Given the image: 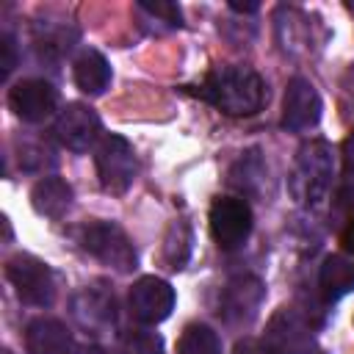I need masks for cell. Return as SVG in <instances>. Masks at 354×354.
<instances>
[{
  "mask_svg": "<svg viewBox=\"0 0 354 354\" xmlns=\"http://www.w3.org/2000/svg\"><path fill=\"white\" fill-rule=\"evenodd\" d=\"M196 94L227 116H254L268 100L263 77L249 66H218L207 72Z\"/></svg>",
  "mask_w": 354,
  "mask_h": 354,
  "instance_id": "1",
  "label": "cell"
},
{
  "mask_svg": "<svg viewBox=\"0 0 354 354\" xmlns=\"http://www.w3.org/2000/svg\"><path fill=\"white\" fill-rule=\"evenodd\" d=\"M72 335L66 324L58 318H33L25 329V351L28 354H69L72 348Z\"/></svg>",
  "mask_w": 354,
  "mask_h": 354,
  "instance_id": "14",
  "label": "cell"
},
{
  "mask_svg": "<svg viewBox=\"0 0 354 354\" xmlns=\"http://www.w3.org/2000/svg\"><path fill=\"white\" fill-rule=\"evenodd\" d=\"M263 282L252 274H241V277H232L224 290H221V301H218V315L232 324V326H241V324H249L257 310H260V301H263Z\"/></svg>",
  "mask_w": 354,
  "mask_h": 354,
  "instance_id": "12",
  "label": "cell"
},
{
  "mask_svg": "<svg viewBox=\"0 0 354 354\" xmlns=\"http://www.w3.org/2000/svg\"><path fill=\"white\" fill-rule=\"evenodd\" d=\"M207 224L218 249H241L252 232V207L241 196H216L207 213Z\"/></svg>",
  "mask_w": 354,
  "mask_h": 354,
  "instance_id": "5",
  "label": "cell"
},
{
  "mask_svg": "<svg viewBox=\"0 0 354 354\" xmlns=\"http://www.w3.org/2000/svg\"><path fill=\"white\" fill-rule=\"evenodd\" d=\"M3 354H11V351H3Z\"/></svg>",
  "mask_w": 354,
  "mask_h": 354,
  "instance_id": "30",
  "label": "cell"
},
{
  "mask_svg": "<svg viewBox=\"0 0 354 354\" xmlns=\"http://www.w3.org/2000/svg\"><path fill=\"white\" fill-rule=\"evenodd\" d=\"M232 11H257V3H230Z\"/></svg>",
  "mask_w": 354,
  "mask_h": 354,
  "instance_id": "29",
  "label": "cell"
},
{
  "mask_svg": "<svg viewBox=\"0 0 354 354\" xmlns=\"http://www.w3.org/2000/svg\"><path fill=\"white\" fill-rule=\"evenodd\" d=\"M80 246L100 263L127 274L136 268V249L124 230L113 221H91L80 230Z\"/></svg>",
  "mask_w": 354,
  "mask_h": 354,
  "instance_id": "4",
  "label": "cell"
},
{
  "mask_svg": "<svg viewBox=\"0 0 354 354\" xmlns=\"http://www.w3.org/2000/svg\"><path fill=\"white\" fill-rule=\"evenodd\" d=\"M75 83L88 97L102 94L111 83V66H108L105 55L97 50H83L75 61Z\"/></svg>",
  "mask_w": 354,
  "mask_h": 354,
  "instance_id": "17",
  "label": "cell"
},
{
  "mask_svg": "<svg viewBox=\"0 0 354 354\" xmlns=\"http://www.w3.org/2000/svg\"><path fill=\"white\" fill-rule=\"evenodd\" d=\"M72 310H75V318L80 321V326H86L91 332L108 329L116 321V299H113V290H108L100 282L97 285H86L75 296Z\"/></svg>",
  "mask_w": 354,
  "mask_h": 354,
  "instance_id": "13",
  "label": "cell"
},
{
  "mask_svg": "<svg viewBox=\"0 0 354 354\" xmlns=\"http://www.w3.org/2000/svg\"><path fill=\"white\" fill-rule=\"evenodd\" d=\"M177 354H221V340L207 324H188L177 340Z\"/></svg>",
  "mask_w": 354,
  "mask_h": 354,
  "instance_id": "19",
  "label": "cell"
},
{
  "mask_svg": "<svg viewBox=\"0 0 354 354\" xmlns=\"http://www.w3.org/2000/svg\"><path fill=\"white\" fill-rule=\"evenodd\" d=\"M8 108L22 122H44L58 108V88L44 77L19 80L8 91Z\"/></svg>",
  "mask_w": 354,
  "mask_h": 354,
  "instance_id": "11",
  "label": "cell"
},
{
  "mask_svg": "<svg viewBox=\"0 0 354 354\" xmlns=\"http://www.w3.org/2000/svg\"><path fill=\"white\" fill-rule=\"evenodd\" d=\"M260 340L268 354H313L315 351L313 326L290 307H279L268 318Z\"/></svg>",
  "mask_w": 354,
  "mask_h": 354,
  "instance_id": "7",
  "label": "cell"
},
{
  "mask_svg": "<svg viewBox=\"0 0 354 354\" xmlns=\"http://www.w3.org/2000/svg\"><path fill=\"white\" fill-rule=\"evenodd\" d=\"M340 246H343V252L354 254V213L346 218V227L340 230Z\"/></svg>",
  "mask_w": 354,
  "mask_h": 354,
  "instance_id": "27",
  "label": "cell"
},
{
  "mask_svg": "<svg viewBox=\"0 0 354 354\" xmlns=\"http://www.w3.org/2000/svg\"><path fill=\"white\" fill-rule=\"evenodd\" d=\"M122 354H163V337L152 329H130L122 337Z\"/></svg>",
  "mask_w": 354,
  "mask_h": 354,
  "instance_id": "21",
  "label": "cell"
},
{
  "mask_svg": "<svg viewBox=\"0 0 354 354\" xmlns=\"http://www.w3.org/2000/svg\"><path fill=\"white\" fill-rule=\"evenodd\" d=\"M100 133H102L100 116L83 102H69L55 116V124H53V136L58 138V144L72 152H86L97 147L102 138Z\"/></svg>",
  "mask_w": 354,
  "mask_h": 354,
  "instance_id": "8",
  "label": "cell"
},
{
  "mask_svg": "<svg viewBox=\"0 0 354 354\" xmlns=\"http://www.w3.org/2000/svg\"><path fill=\"white\" fill-rule=\"evenodd\" d=\"M94 166H97V177L100 185L108 194H124L133 180H136V155L127 138L122 136H102L100 144L94 147Z\"/></svg>",
  "mask_w": 354,
  "mask_h": 354,
  "instance_id": "3",
  "label": "cell"
},
{
  "mask_svg": "<svg viewBox=\"0 0 354 354\" xmlns=\"http://www.w3.org/2000/svg\"><path fill=\"white\" fill-rule=\"evenodd\" d=\"M6 277L19 296V301L30 307H47L55 299V282L47 263H41L33 254H14L6 263Z\"/></svg>",
  "mask_w": 354,
  "mask_h": 354,
  "instance_id": "6",
  "label": "cell"
},
{
  "mask_svg": "<svg viewBox=\"0 0 354 354\" xmlns=\"http://www.w3.org/2000/svg\"><path fill=\"white\" fill-rule=\"evenodd\" d=\"M130 315L147 326L160 324L174 310V288L160 277H141L133 282L127 293Z\"/></svg>",
  "mask_w": 354,
  "mask_h": 354,
  "instance_id": "9",
  "label": "cell"
},
{
  "mask_svg": "<svg viewBox=\"0 0 354 354\" xmlns=\"http://www.w3.org/2000/svg\"><path fill=\"white\" fill-rule=\"evenodd\" d=\"M321 119V97L315 91V86L307 77H290L288 88H285V100H282V119L279 124L290 133H304L310 127H315Z\"/></svg>",
  "mask_w": 354,
  "mask_h": 354,
  "instance_id": "10",
  "label": "cell"
},
{
  "mask_svg": "<svg viewBox=\"0 0 354 354\" xmlns=\"http://www.w3.org/2000/svg\"><path fill=\"white\" fill-rule=\"evenodd\" d=\"M69 354H105V351L100 346H94V343H75L69 348Z\"/></svg>",
  "mask_w": 354,
  "mask_h": 354,
  "instance_id": "28",
  "label": "cell"
},
{
  "mask_svg": "<svg viewBox=\"0 0 354 354\" xmlns=\"http://www.w3.org/2000/svg\"><path fill=\"white\" fill-rule=\"evenodd\" d=\"M136 11L138 14H147L149 19H160V25H166V28H180L183 25L180 6L177 3H169V0H155V3L141 0V3H136Z\"/></svg>",
  "mask_w": 354,
  "mask_h": 354,
  "instance_id": "22",
  "label": "cell"
},
{
  "mask_svg": "<svg viewBox=\"0 0 354 354\" xmlns=\"http://www.w3.org/2000/svg\"><path fill=\"white\" fill-rule=\"evenodd\" d=\"M191 257V230L185 221H171L169 230H166V238H163V260L171 271H180L185 268Z\"/></svg>",
  "mask_w": 354,
  "mask_h": 354,
  "instance_id": "18",
  "label": "cell"
},
{
  "mask_svg": "<svg viewBox=\"0 0 354 354\" xmlns=\"http://www.w3.org/2000/svg\"><path fill=\"white\" fill-rule=\"evenodd\" d=\"M266 174L263 160L257 158V152H246L243 158H238V163L230 169V183L235 188H241L243 194H254L260 188V180Z\"/></svg>",
  "mask_w": 354,
  "mask_h": 354,
  "instance_id": "20",
  "label": "cell"
},
{
  "mask_svg": "<svg viewBox=\"0 0 354 354\" xmlns=\"http://www.w3.org/2000/svg\"><path fill=\"white\" fill-rule=\"evenodd\" d=\"M343 171H346V180L354 183V133L343 141Z\"/></svg>",
  "mask_w": 354,
  "mask_h": 354,
  "instance_id": "25",
  "label": "cell"
},
{
  "mask_svg": "<svg viewBox=\"0 0 354 354\" xmlns=\"http://www.w3.org/2000/svg\"><path fill=\"white\" fill-rule=\"evenodd\" d=\"M318 290L326 301H337L346 293L354 290V260L346 254H329L324 257L318 268Z\"/></svg>",
  "mask_w": 354,
  "mask_h": 354,
  "instance_id": "15",
  "label": "cell"
},
{
  "mask_svg": "<svg viewBox=\"0 0 354 354\" xmlns=\"http://www.w3.org/2000/svg\"><path fill=\"white\" fill-rule=\"evenodd\" d=\"M30 205L39 216L61 218L72 205V188L61 177H41L30 191Z\"/></svg>",
  "mask_w": 354,
  "mask_h": 354,
  "instance_id": "16",
  "label": "cell"
},
{
  "mask_svg": "<svg viewBox=\"0 0 354 354\" xmlns=\"http://www.w3.org/2000/svg\"><path fill=\"white\" fill-rule=\"evenodd\" d=\"M53 163H55L53 149L44 141H30L19 147V166L25 171H41L44 166H53Z\"/></svg>",
  "mask_w": 354,
  "mask_h": 354,
  "instance_id": "23",
  "label": "cell"
},
{
  "mask_svg": "<svg viewBox=\"0 0 354 354\" xmlns=\"http://www.w3.org/2000/svg\"><path fill=\"white\" fill-rule=\"evenodd\" d=\"M332 177H335V152L326 141L315 138L307 141L290 169L288 177V188L290 196L301 205V207H318L324 205V199L332 191Z\"/></svg>",
  "mask_w": 354,
  "mask_h": 354,
  "instance_id": "2",
  "label": "cell"
},
{
  "mask_svg": "<svg viewBox=\"0 0 354 354\" xmlns=\"http://www.w3.org/2000/svg\"><path fill=\"white\" fill-rule=\"evenodd\" d=\"M14 66H17V44L11 33H3L0 36V77H8Z\"/></svg>",
  "mask_w": 354,
  "mask_h": 354,
  "instance_id": "24",
  "label": "cell"
},
{
  "mask_svg": "<svg viewBox=\"0 0 354 354\" xmlns=\"http://www.w3.org/2000/svg\"><path fill=\"white\" fill-rule=\"evenodd\" d=\"M232 354H268V351H266L263 340H254V337H243V340H238V343H235Z\"/></svg>",
  "mask_w": 354,
  "mask_h": 354,
  "instance_id": "26",
  "label": "cell"
}]
</instances>
